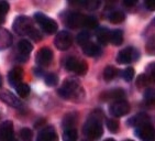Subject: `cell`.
I'll return each instance as SVG.
<instances>
[{"instance_id":"6da1fadb","label":"cell","mask_w":155,"mask_h":141,"mask_svg":"<svg viewBox=\"0 0 155 141\" xmlns=\"http://www.w3.org/2000/svg\"><path fill=\"white\" fill-rule=\"evenodd\" d=\"M57 93L63 99L74 102H81L86 96L85 89L81 86V83L75 78H67L63 83L62 87L58 88Z\"/></svg>"},{"instance_id":"7a4b0ae2","label":"cell","mask_w":155,"mask_h":141,"mask_svg":"<svg viewBox=\"0 0 155 141\" xmlns=\"http://www.w3.org/2000/svg\"><path fill=\"white\" fill-rule=\"evenodd\" d=\"M104 118V114L101 110L96 109L91 112L89 118L87 119L83 127L84 135L90 140H98L104 135V128H102L101 120Z\"/></svg>"},{"instance_id":"3957f363","label":"cell","mask_w":155,"mask_h":141,"mask_svg":"<svg viewBox=\"0 0 155 141\" xmlns=\"http://www.w3.org/2000/svg\"><path fill=\"white\" fill-rule=\"evenodd\" d=\"M13 30L18 35H28L31 31L34 29L33 21L29 17L25 15H19L13 21Z\"/></svg>"},{"instance_id":"277c9868","label":"cell","mask_w":155,"mask_h":141,"mask_svg":"<svg viewBox=\"0 0 155 141\" xmlns=\"http://www.w3.org/2000/svg\"><path fill=\"white\" fill-rule=\"evenodd\" d=\"M65 69L69 72H74L77 75H86L88 71V64L75 56H69L65 61Z\"/></svg>"},{"instance_id":"5b68a950","label":"cell","mask_w":155,"mask_h":141,"mask_svg":"<svg viewBox=\"0 0 155 141\" xmlns=\"http://www.w3.org/2000/svg\"><path fill=\"white\" fill-rule=\"evenodd\" d=\"M34 19L35 21L40 24V27L42 28V30L44 31L48 34H54L57 32V22L53 19L48 18V15H45L42 12H36L34 15Z\"/></svg>"},{"instance_id":"8992f818","label":"cell","mask_w":155,"mask_h":141,"mask_svg":"<svg viewBox=\"0 0 155 141\" xmlns=\"http://www.w3.org/2000/svg\"><path fill=\"white\" fill-rule=\"evenodd\" d=\"M86 15H81L79 12L75 11H65L63 17V22L69 27L71 29H77V28L84 27Z\"/></svg>"},{"instance_id":"52a82bcc","label":"cell","mask_w":155,"mask_h":141,"mask_svg":"<svg viewBox=\"0 0 155 141\" xmlns=\"http://www.w3.org/2000/svg\"><path fill=\"white\" fill-rule=\"evenodd\" d=\"M140 57V52L134 46H127L122 49L117 55V62L119 64H128L134 62Z\"/></svg>"},{"instance_id":"ba28073f","label":"cell","mask_w":155,"mask_h":141,"mask_svg":"<svg viewBox=\"0 0 155 141\" xmlns=\"http://www.w3.org/2000/svg\"><path fill=\"white\" fill-rule=\"evenodd\" d=\"M74 42V36L68 31H61L56 34L55 39H54V44L58 50L61 51H66L72 46Z\"/></svg>"},{"instance_id":"9c48e42d","label":"cell","mask_w":155,"mask_h":141,"mask_svg":"<svg viewBox=\"0 0 155 141\" xmlns=\"http://www.w3.org/2000/svg\"><path fill=\"white\" fill-rule=\"evenodd\" d=\"M109 111H110V114L114 117H123V116H125V115H128L130 112V104L127 100H124V99L117 100V102H112L110 105Z\"/></svg>"},{"instance_id":"30bf717a","label":"cell","mask_w":155,"mask_h":141,"mask_svg":"<svg viewBox=\"0 0 155 141\" xmlns=\"http://www.w3.org/2000/svg\"><path fill=\"white\" fill-rule=\"evenodd\" d=\"M53 57V51L50 48L44 46V48L39 50V52H38V54L35 56V61L40 66H50L52 64Z\"/></svg>"},{"instance_id":"8fae6325","label":"cell","mask_w":155,"mask_h":141,"mask_svg":"<svg viewBox=\"0 0 155 141\" xmlns=\"http://www.w3.org/2000/svg\"><path fill=\"white\" fill-rule=\"evenodd\" d=\"M135 136L142 141H153L154 140V128L151 123L141 126L135 129Z\"/></svg>"},{"instance_id":"7c38bea8","label":"cell","mask_w":155,"mask_h":141,"mask_svg":"<svg viewBox=\"0 0 155 141\" xmlns=\"http://www.w3.org/2000/svg\"><path fill=\"white\" fill-rule=\"evenodd\" d=\"M125 97V92L122 88H114V89L106 90L100 94V100L109 102V100H122Z\"/></svg>"},{"instance_id":"4fadbf2b","label":"cell","mask_w":155,"mask_h":141,"mask_svg":"<svg viewBox=\"0 0 155 141\" xmlns=\"http://www.w3.org/2000/svg\"><path fill=\"white\" fill-rule=\"evenodd\" d=\"M0 99L2 100L5 104H7L8 106L12 107V108H15V109H20L22 108V102H21L20 99L18 97L13 95L12 93L10 92H2V93L0 94Z\"/></svg>"},{"instance_id":"5bb4252c","label":"cell","mask_w":155,"mask_h":141,"mask_svg":"<svg viewBox=\"0 0 155 141\" xmlns=\"http://www.w3.org/2000/svg\"><path fill=\"white\" fill-rule=\"evenodd\" d=\"M15 138V128L13 123L10 120H6L0 126V139L2 141H8Z\"/></svg>"},{"instance_id":"9a60e30c","label":"cell","mask_w":155,"mask_h":141,"mask_svg":"<svg viewBox=\"0 0 155 141\" xmlns=\"http://www.w3.org/2000/svg\"><path fill=\"white\" fill-rule=\"evenodd\" d=\"M38 141H58V136L53 126L45 127L38 136Z\"/></svg>"},{"instance_id":"2e32d148","label":"cell","mask_w":155,"mask_h":141,"mask_svg":"<svg viewBox=\"0 0 155 141\" xmlns=\"http://www.w3.org/2000/svg\"><path fill=\"white\" fill-rule=\"evenodd\" d=\"M151 123V118L145 112H141V114H137L133 117H131L128 120V125L130 127H135V128H139L141 126H144V125H147V123Z\"/></svg>"},{"instance_id":"e0dca14e","label":"cell","mask_w":155,"mask_h":141,"mask_svg":"<svg viewBox=\"0 0 155 141\" xmlns=\"http://www.w3.org/2000/svg\"><path fill=\"white\" fill-rule=\"evenodd\" d=\"M22 78H23V71L20 67H15L8 74V82L15 88L22 83Z\"/></svg>"},{"instance_id":"ac0fdd59","label":"cell","mask_w":155,"mask_h":141,"mask_svg":"<svg viewBox=\"0 0 155 141\" xmlns=\"http://www.w3.org/2000/svg\"><path fill=\"white\" fill-rule=\"evenodd\" d=\"M78 123V115L76 112H68L66 114L62 120V126L65 130L75 129Z\"/></svg>"},{"instance_id":"d6986e66","label":"cell","mask_w":155,"mask_h":141,"mask_svg":"<svg viewBox=\"0 0 155 141\" xmlns=\"http://www.w3.org/2000/svg\"><path fill=\"white\" fill-rule=\"evenodd\" d=\"M83 52L89 57H96L102 54L101 48H100L98 44H95V43H91V42L87 43L86 45H84Z\"/></svg>"},{"instance_id":"ffe728a7","label":"cell","mask_w":155,"mask_h":141,"mask_svg":"<svg viewBox=\"0 0 155 141\" xmlns=\"http://www.w3.org/2000/svg\"><path fill=\"white\" fill-rule=\"evenodd\" d=\"M12 44L11 33L6 29L0 28V50H6Z\"/></svg>"},{"instance_id":"44dd1931","label":"cell","mask_w":155,"mask_h":141,"mask_svg":"<svg viewBox=\"0 0 155 141\" xmlns=\"http://www.w3.org/2000/svg\"><path fill=\"white\" fill-rule=\"evenodd\" d=\"M123 40H124V36H123L122 30L120 29H116L114 31H110V34H109V42H111L114 45H121L123 43Z\"/></svg>"},{"instance_id":"7402d4cb","label":"cell","mask_w":155,"mask_h":141,"mask_svg":"<svg viewBox=\"0 0 155 141\" xmlns=\"http://www.w3.org/2000/svg\"><path fill=\"white\" fill-rule=\"evenodd\" d=\"M109 34H110V31L107 28H100L98 31H97V41H98L99 44L101 45H107L109 43Z\"/></svg>"},{"instance_id":"603a6c76","label":"cell","mask_w":155,"mask_h":141,"mask_svg":"<svg viewBox=\"0 0 155 141\" xmlns=\"http://www.w3.org/2000/svg\"><path fill=\"white\" fill-rule=\"evenodd\" d=\"M124 19H125L124 12L121 11V10H114V11H112L110 15H108V20L114 24L121 23V22L124 21Z\"/></svg>"},{"instance_id":"cb8c5ba5","label":"cell","mask_w":155,"mask_h":141,"mask_svg":"<svg viewBox=\"0 0 155 141\" xmlns=\"http://www.w3.org/2000/svg\"><path fill=\"white\" fill-rule=\"evenodd\" d=\"M18 50L21 55L28 56V55L32 52L33 45L31 44V42H29L28 40H21L20 42L18 43Z\"/></svg>"},{"instance_id":"d4e9b609","label":"cell","mask_w":155,"mask_h":141,"mask_svg":"<svg viewBox=\"0 0 155 141\" xmlns=\"http://www.w3.org/2000/svg\"><path fill=\"white\" fill-rule=\"evenodd\" d=\"M75 6H81L83 8L87 10H90V11H94V10H97L100 7L101 2L100 1H97V0H88V1H81V2H75Z\"/></svg>"},{"instance_id":"484cf974","label":"cell","mask_w":155,"mask_h":141,"mask_svg":"<svg viewBox=\"0 0 155 141\" xmlns=\"http://www.w3.org/2000/svg\"><path fill=\"white\" fill-rule=\"evenodd\" d=\"M118 75V69L114 67V66H107L104 71V78L106 82H110L112 81L116 76Z\"/></svg>"},{"instance_id":"4316f807","label":"cell","mask_w":155,"mask_h":141,"mask_svg":"<svg viewBox=\"0 0 155 141\" xmlns=\"http://www.w3.org/2000/svg\"><path fill=\"white\" fill-rule=\"evenodd\" d=\"M151 82H152V79L146 75V74H141V75L137 76V82H135V85H137V88L142 89V88H145V87L149 86Z\"/></svg>"},{"instance_id":"83f0119b","label":"cell","mask_w":155,"mask_h":141,"mask_svg":"<svg viewBox=\"0 0 155 141\" xmlns=\"http://www.w3.org/2000/svg\"><path fill=\"white\" fill-rule=\"evenodd\" d=\"M76 41L79 45H86L90 42V33L88 31H81L76 36Z\"/></svg>"},{"instance_id":"f1b7e54d","label":"cell","mask_w":155,"mask_h":141,"mask_svg":"<svg viewBox=\"0 0 155 141\" xmlns=\"http://www.w3.org/2000/svg\"><path fill=\"white\" fill-rule=\"evenodd\" d=\"M15 89H17V93L20 97L22 98H25L30 95V87L28 84H24V83H21L20 85L15 87Z\"/></svg>"},{"instance_id":"f546056e","label":"cell","mask_w":155,"mask_h":141,"mask_svg":"<svg viewBox=\"0 0 155 141\" xmlns=\"http://www.w3.org/2000/svg\"><path fill=\"white\" fill-rule=\"evenodd\" d=\"M9 9H10V6L7 1H0V25L6 20L5 17L9 12Z\"/></svg>"},{"instance_id":"4dcf8cb0","label":"cell","mask_w":155,"mask_h":141,"mask_svg":"<svg viewBox=\"0 0 155 141\" xmlns=\"http://www.w3.org/2000/svg\"><path fill=\"white\" fill-rule=\"evenodd\" d=\"M78 133L76 128L75 129H68L65 130L63 133V140L64 141H76L77 140Z\"/></svg>"},{"instance_id":"1f68e13d","label":"cell","mask_w":155,"mask_h":141,"mask_svg":"<svg viewBox=\"0 0 155 141\" xmlns=\"http://www.w3.org/2000/svg\"><path fill=\"white\" fill-rule=\"evenodd\" d=\"M84 25L87 28H89V29H96V28L99 25V21L96 17H93V15H86Z\"/></svg>"},{"instance_id":"d6a6232c","label":"cell","mask_w":155,"mask_h":141,"mask_svg":"<svg viewBox=\"0 0 155 141\" xmlns=\"http://www.w3.org/2000/svg\"><path fill=\"white\" fill-rule=\"evenodd\" d=\"M44 81H45V84L48 85V86H56L57 83H58V77L54 73H48V74L45 75Z\"/></svg>"},{"instance_id":"836d02e7","label":"cell","mask_w":155,"mask_h":141,"mask_svg":"<svg viewBox=\"0 0 155 141\" xmlns=\"http://www.w3.org/2000/svg\"><path fill=\"white\" fill-rule=\"evenodd\" d=\"M20 137L22 141H32L33 139V132L30 128H23L20 131Z\"/></svg>"},{"instance_id":"e575fe53","label":"cell","mask_w":155,"mask_h":141,"mask_svg":"<svg viewBox=\"0 0 155 141\" xmlns=\"http://www.w3.org/2000/svg\"><path fill=\"white\" fill-rule=\"evenodd\" d=\"M107 128L112 133H116V132H118V130L120 128L119 121L116 119H107Z\"/></svg>"},{"instance_id":"d590c367","label":"cell","mask_w":155,"mask_h":141,"mask_svg":"<svg viewBox=\"0 0 155 141\" xmlns=\"http://www.w3.org/2000/svg\"><path fill=\"white\" fill-rule=\"evenodd\" d=\"M134 69L133 67H128V69H125L124 71H123V78H124L125 82H131L132 79H133V77H134Z\"/></svg>"},{"instance_id":"8d00e7d4","label":"cell","mask_w":155,"mask_h":141,"mask_svg":"<svg viewBox=\"0 0 155 141\" xmlns=\"http://www.w3.org/2000/svg\"><path fill=\"white\" fill-rule=\"evenodd\" d=\"M144 99H145V102L150 105H152L153 102H154V90L152 88H147L144 94Z\"/></svg>"},{"instance_id":"74e56055","label":"cell","mask_w":155,"mask_h":141,"mask_svg":"<svg viewBox=\"0 0 155 141\" xmlns=\"http://www.w3.org/2000/svg\"><path fill=\"white\" fill-rule=\"evenodd\" d=\"M28 35L30 36L33 41H35V42H39V41H41L42 40V33L40 32L39 30H36L35 28H34V29H33V30L28 34Z\"/></svg>"},{"instance_id":"f35d334b","label":"cell","mask_w":155,"mask_h":141,"mask_svg":"<svg viewBox=\"0 0 155 141\" xmlns=\"http://www.w3.org/2000/svg\"><path fill=\"white\" fill-rule=\"evenodd\" d=\"M144 6L146 7V9L147 10L153 11L155 8V3H154V1H145V2H144Z\"/></svg>"},{"instance_id":"ab89813d","label":"cell","mask_w":155,"mask_h":141,"mask_svg":"<svg viewBox=\"0 0 155 141\" xmlns=\"http://www.w3.org/2000/svg\"><path fill=\"white\" fill-rule=\"evenodd\" d=\"M123 3H124L125 7H133V6H135V5H137V2H135V1H131V0H125Z\"/></svg>"},{"instance_id":"60d3db41","label":"cell","mask_w":155,"mask_h":141,"mask_svg":"<svg viewBox=\"0 0 155 141\" xmlns=\"http://www.w3.org/2000/svg\"><path fill=\"white\" fill-rule=\"evenodd\" d=\"M34 74H35L38 77H40V76H43V69H34Z\"/></svg>"},{"instance_id":"b9f144b4","label":"cell","mask_w":155,"mask_h":141,"mask_svg":"<svg viewBox=\"0 0 155 141\" xmlns=\"http://www.w3.org/2000/svg\"><path fill=\"white\" fill-rule=\"evenodd\" d=\"M2 87V76L0 75V88Z\"/></svg>"},{"instance_id":"7bdbcfd3","label":"cell","mask_w":155,"mask_h":141,"mask_svg":"<svg viewBox=\"0 0 155 141\" xmlns=\"http://www.w3.org/2000/svg\"><path fill=\"white\" fill-rule=\"evenodd\" d=\"M104 141H116L114 139H112V138H110V139H106Z\"/></svg>"},{"instance_id":"ee69618b","label":"cell","mask_w":155,"mask_h":141,"mask_svg":"<svg viewBox=\"0 0 155 141\" xmlns=\"http://www.w3.org/2000/svg\"><path fill=\"white\" fill-rule=\"evenodd\" d=\"M8 141H18L15 138H12V139H10V140H8Z\"/></svg>"},{"instance_id":"f6af8a7d","label":"cell","mask_w":155,"mask_h":141,"mask_svg":"<svg viewBox=\"0 0 155 141\" xmlns=\"http://www.w3.org/2000/svg\"><path fill=\"white\" fill-rule=\"evenodd\" d=\"M124 141H133V140H130V139H128V140H124Z\"/></svg>"},{"instance_id":"bcb514c9","label":"cell","mask_w":155,"mask_h":141,"mask_svg":"<svg viewBox=\"0 0 155 141\" xmlns=\"http://www.w3.org/2000/svg\"><path fill=\"white\" fill-rule=\"evenodd\" d=\"M83 141H88V140H83Z\"/></svg>"}]
</instances>
